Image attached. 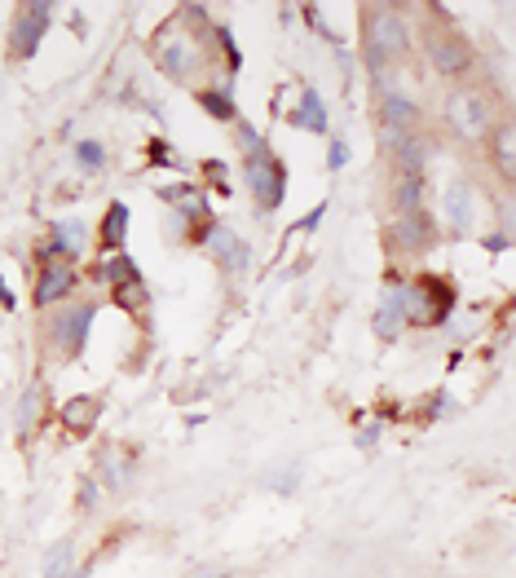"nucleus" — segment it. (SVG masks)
<instances>
[{
	"instance_id": "obj_1",
	"label": "nucleus",
	"mask_w": 516,
	"mask_h": 578,
	"mask_svg": "<svg viewBox=\"0 0 516 578\" xmlns=\"http://www.w3.org/2000/svg\"><path fill=\"white\" fill-rule=\"evenodd\" d=\"M362 32H367L362 58H367L371 75H384L388 63H397V58H406V53H411V32H406L402 14H397V9H388V5H371V9H362Z\"/></svg>"
},
{
	"instance_id": "obj_2",
	"label": "nucleus",
	"mask_w": 516,
	"mask_h": 578,
	"mask_svg": "<svg viewBox=\"0 0 516 578\" xmlns=\"http://www.w3.org/2000/svg\"><path fill=\"white\" fill-rule=\"evenodd\" d=\"M454 309V287L437 274H419L406 296H402V323H415V327H437Z\"/></svg>"
},
{
	"instance_id": "obj_3",
	"label": "nucleus",
	"mask_w": 516,
	"mask_h": 578,
	"mask_svg": "<svg viewBox=\"0 0 516 578\" xmlns=\"http://www.w3.org/2000/svg\"><path fill=\"white\" fill-rule=\"evenodd\" d=\"M243 177H247V186H252L256 204L265 207V212L287 199V169H282V159L270 155V150H261V155L243 159Z\"/></svg>"
},
{
	"instance_id": "obj_4",
	"label": "nucleus",
	"mask_w": 516,
	"mask_h": 578,
	"mask_svg": "<svg viewBox=\"0 0 516 578\" xmlns=\"http://www.w3.org/2000/svg\"><path fill=\"white\" fill-rule=\"evenodd\" d=\"M93 313H98V309L89 305V301H62V313L49 323V336H53V344H58L62 353H80V349H84V341H89Z\"/></svg>"
},
{
	"instance_id": "obj_5",
	"label": "nucleus",
	"mask_w": 516,
	"mask_h": 578,
	"mask_svg": "<svg viewBox=\"0 0 516 578\" xmlns=\"http://www.w3.org/2000/svg\"><path fill=\"white\" fill-rule=\"evenodd\" d=\"M155 58H159V67L168 71L172 80H190V71H195V63H199V49H195L190 35L172 23V27H164L159 40H155Z\"/></svg>"
},
{
	"instance_id": "obj_6",
	"label": "nucleus",
	"mask_w": 516,
	"mask_h": 578,
	"mask_svg": "<svg viewBox=\"0 0 516 578\" xmlns=\"http://www.w3.org/2000/svg\"><path fill=\"white\" fill-rule=\"evenodd\" d=\"M446 120L459 137H490V102L473 89H459L446 102Z\"/></svg>"
},
{
	"instance_id": "obj_7",
	"label": "nucleus",
	"mask_w": 516,
	"mask_h": 578,
	"mask_svg": "<svg viewBox=\"0 0 516 578\" xmlns=\"http://www.w3.org/2000/svg\"><path fill=\"white\" fill-rule=\"evenodd\" d=\"M49 14H53V5H23V9H18L14 32H9V53H14L18 63L32 58L35 49H40V40L49 32Z\"/></svg>"
},
{
	"instance_id": "obj_8",
	"label": "nucleus",
	"mask_w": 516,
	"mask_h": 578,
	"mask_svg": "<svg viewBox=\"0 0 516 578\" xmlns=\"http://www.w3.org/2000/svg\"><path fill=\"white\" fill-rule=\"evenodd\" d=\"M428 63L442 71V75H463V71L473 67V49H468V40L454 32H437L428 35Z\"/></svg>"
},
{
	"instance_id": "obj_9",
	"label": "nucleus",
	"mask_w": 516,
	"mask_h": 578,
	"mask_svg": "<svg viewBox=\"0 0 516 578\" xmlns=\"http://www.w3.org/2000/svg\"><path fill=\"white\" fill-rule=\"evenodd\" d=\"M376 102H379V129H393V133H415L419 129V102L406 98L402 89L376 93Z\"/></svg>"
},
{
	"instance_id": "obj_10",
	"label": "nucleus",
	"mask_w": 516,
	"mask_h": 578,
	"mask_svg": "<svg viewBox=\"0 0 516 578\" xmlns=\"http://www.w3.org/2000/svg\"><path fill=\"white\" fill-rule=\"evenodd\" d=\"M71 292H75V270H71V261H53V265H44L40 278H35L32 301L40 309H49V305H58V301H67Z\"/></svg>"
},
{
	"instance_id": "obj_11",
	"label": "nucleus",
	"mask_w": 516,
	"mask_h": 578,
	"mask_svg": "<svg viewBox=\"0 0 516 578\" xmlns=\"http://www.w3.org/2000/svg\"><path fill=\"white\" fill-rule=\"evenodd\" d=\"M204 247L216 256V261H221V270H243V265H247V243H243V238L230 230V226H221V221L207 230Z\"/></svg>"
},
{
	"instance_id": "obj_12",
	"label": "nucleus",
	"mask_w": 516,
	"mask_h": 578,
	"mask_svg": "<svg viewBox=\"0 0 516 578\" xmlns=\"http://www.w3.org/2000/svg\"><path fill=\"white\" fill-rule=\"evenodd\" d=\"M98 419H102V402H98V398H89V393H80V398L62 402V429H67L71 438L93 433V429H98Z\"/></svg>"
},
{
	"instance_id": "obj_13",
	"label": "nucleus",
	"mask_w": 516,
	"mask_h": 578,
	"mask_svg": "<svg viewBox=\"0 0 516 578\" xmlns=\"http://www.w3.org/2000/svg\"><path fill=\"white\" fill-rule=\"evenodd\" d=\"M159 199L177 207L181 221H195V226H199V221H212V217H207V195L199 186H164Z\"/></svg>"
},
{
	"instance_id": "obj_14",
	"label": "nucleus",
	"mask_w": 516,
	"mask_h": 578,
	"mask_svg": "<svg viewBox=\"0 0 516 578\" xmlns=\"http://www.w3.org/2000/svg\"><path fill=\"white\" fill-rule=\"evenodd\" d=\"M402 296H406L402 283H388V292L379 296V309H376V336L379 341H393V336L402 332Z\"/></svg>"
},
{
	"instance_id": "obj_15",
	"label": "nucleus",
	"mask_w": 516,
	"mask_h": 578,
	"mask_svg": "<svg viewBox=\"0 0 516 578\" xmlns=\"http://www.w3.org/2000/svg\"><path fill=\"white\" fill-rule=\"evenodd\" d=\"M433 221L424 217V212H406V217H397V226H393V243L402 247V252H415V247H428L433 243Z\"/></svg>"
},
{
	"instance_id": "obj_16",
	"label": "nucleus",
	"mask_w": 516,
	"mask_h": 578,
	"mask_svg": "<svg viewBox=\"0 0 516 578\" xmlns=\"http://www.w3.org/2000/svg\"><path fill=\"white\" fill-rule=\"evenodd\" d=\"M291 124L296 129H310V133H327V106H322V93L313 84L301 89V106L291 111Z\"/></svg>"
},
{
	"instance_id": "obj_17",
	"label": "nucleus",
	"mask_w": 516,
	"mask_h": 578,
	"mask_svg": "<svg viewBox=\"0 0 516 578\" xmlns=\"http://www.w3.org/2000/svg\"><path fill=\"white\" fill-rule=\"evenodd\" d=\"M393 159H397L402 177H419V169L428 164V141H424V137H415V133H406L397 146H393Z\"/></svg>"
},
{
	"instance_id": "obj_18",
	"label": "nucleus",
	"mask_w": 516,
	"mask_h": 578,
	"mask_svg": "<svg viewBox=\"0 0 516 578\" xmlns=\"http://www.w3.org/2000/svg\"><path fill=\"white\" fill-rule=\"evenodd\" d=\"M98 278H102L106 287H115V292H124V287H133V283H141L138 265H133V256H106L102 265H98Z\"/></svg>"
},
{
	"instance_id": "obj_19",
	"label": "nucleus",
	"mask_w": 516,
	"mask_h": 578,
	"mask_svg": "<svg viewBox=\"0 0 516 578\" xmlns=\"http://www.w3.org/2000/svg\"><path fill=\"white\" fill-rule=\"evenodd\" d=\"M446 217L454 230H473V217H477V204H473V190L459 181L446 190Z\"/></svg>"
},
{
	"instance_id": "obj_20",
	"label": "nucleus",
	"mask_w": 516,
	"mask_h": 578,
	"mask_svg": "<svg viewBox=\"0 0 516 578\" xmlns=\"http://www.w3.org/2000/svg\"><path fill=\"white\" fill-rule=\"evenodd\" d=\"M195 98H199V106H204L212 120H239V106L230 98V84H207Z\"/></svg>"
},
{
	"instance_id": "obj_21",
	"label": "nucleus",
	"mask_w": 516,
	"mask_h": 578,
	"mask_svg": "<svg viewBox=\"0 0 516 578\" xmlns=\"http://www.w3.org/2000/svg\"><path fill=\"white\" fill-rule=\"evenodd\" d=\"M124 235H129V207L110 204V207H106V217H102V230H98V247L115 252V247L124 243Z\"/></svg>"
},
{
	"instance_id": "obj_22",
	"label": "nucleus",
	"mask_w": 516,
	"mask_h": 578,
	"mask_svg": "<svg viewBox=\"0 0 516 578\" xmlns=\"http://www.w3.org/2000/svg\"><path fill=\"white\" fill-rule=\"evenodd\" d=\"M71 565H75V544L71 539H62V544H53L44 552V578H80Z\"/></svg>"
},
{
	"instance_id": "obj_23",
	"label": "nucleus",
	"mask_w": 516,
	"mask_h": 578,
	"mask_svg": "<svg viewBox=\"0 0 516 578\" xmlns=\"http://www.w3.org/2000/svg\"><path fill=\"white\" fill-rule=\"evenodd\" d=\"M393 204H397L402 217H406V212H424V181H419V177H402L397 190H393Z\"/></svg>"
},
{
	"instance_id": "obj_24",
	"label": "nucleus",
	"mask_w": 516,
	"mask_h": 578,
	"mask_svg": "<svg viewBox=\"0 0 516 578\" xmlns=\"http://www.w3.org/2000/svg\"><path fill=\"white\" fill-rule=\"evenodd\" d=\"M494 164H499V169H503V177H512V169H516V150H512V124H499V129H494Z\"/></svg>"
},
{
	"instance_id": "obj_25",
	"label": "nucleus",
	"mask_w": 516,
	"mask_h": 578,
	"mask_svg": "<svg viewBox=\"0 0 516 578\" xmlns=\"http://www.w3.org/2000/svg\"><path fill=\"white\" fill-rule=\"evenodd\" d=\"M75 164H80L84 172H102L106 169V146L102 141H93V137H89V141H75Z\"/></svg>"
},
{
	"instance_id": "obj_26",
	"label": "nucleus",
	"mask_w": 516,
	"mask_h": 578,
	"mask_svg": "<svg viewBox=\"0 0 516 578\" xmlns=\"http://www.w3.org/2000/svg\"><path fill=\"white\" fill-rule=\"evenodd\" d=\"M40 402H44V393L32 384V389L23 393V402H18V433H32V429H35V419H40Z\"/></svg>"
},
{
	"instance_id": "obj_27",
	"label": "nucleus",
	"mask_w": 516,
	"mask_h": 578,
	"mask_svg": "<svg viewBox=\"0 0 516 578\" xmlns=\"http://www.w3.org/2000/svg\"><path fill=\"white\" fill-rule=\"evenodd\" d=\"M234 133H239V146H243V159H252V155H261V150H270V146H265V137L256 133V129H252V124H247V120H234Z\"/></svg>"
},
{
	"instance_id": "obj_28",
	"label": "nucleus",
	"mask_w": 516,
	"mask_h": 578,
	"mask_svg": "<svg viewBox=\"0 0 516 578\" xmlns=\"http://www.w3.org/2000/svg\"><path fill=\"white\" fill-rule=\"evenodd\" d=\"M216 40H221V49H225V67L239 71L243 67V53H239V44H234V35H230V27H216Z\"/></svg>"
},
{
	"instance_id": "obj_29",
	"label": "nucleus",
	"mask_w": 516,
	"mask_h": 578,
	"mask_svg": "<svg viewBox=\"0 0 516 578\" xmlns=\"http://www.w3.org/2000/svg\"><path fill=\"white\" fill-rule=\"evenodd\" d=\"M344 164H349V141H340V137H336V141H331V150H327V169L340 172Z\"/></svg>"
},
{
	"instance_id": "obj_30",
	"label": "nucleus",
	"mask_w": 516,
	"mask_h": 578,
	"mask_svg": "<svg viewBox=\"0 0 516 578\" xmlns=\"http://www.w3.org/2000/svg\"><path fill=\"white\" fill-rule=\"evenodd\" d=\"M150 150H155V155H150V164H177V155H172V146H164V141H150Z\"/></svg>"
},
{
	"instance_id": "obj_31",
	"label": "nucleus",
	"mask_w": 516,
	"mask_h": 578,
	"mask_svg": "<svg viewBox=\"0 0 516 578\" xmlns=\"http://www.w3.org/2000/svg\"><path fill=\"white\" fill-rule=\"evenodd\" d=\"M322 217H327V204H318V207L310 212V217H301V221H296V230H313V226H318Z\"/></svg>"
},
{
	"instance_id": "obj_32",
	"label": "nucleus",
	"mask_w": 516,
	"mask_h": 578,
	"mask_svg": "<svg viewBox=\"0 0 516 578\" xmlns=\"http://www.w3.org/2000/svg\"><path fill=\"white\" fill-rule=\"evenodd\" d=\"M93 495H98V486H93V481H84V486H80V508H89V504H93Z\"/></svg>"
},
{
	"instance_id": "obj_33",
	"label": "nucleus",
	"mask_w": 516,
	"mask_h": 578,
	"mask_svg": "<svg viewBox=\"0 0 516 578\" xmlns=\"http://www.w3.org/2000/svg\"><path fill=\"white\" fill-rule=\"evenodd\" d=\"M485 247H490V252H503V247H508V235H503V230H499V235H490V238H485Z\"/></svg>"
},
{
	"instance_id": "obj_34",
	"label": "nucleus",
	"mask_w": 516,
	"mask_h": 578,
	"mask_svg": "<svg viewBox=\"0 0 516 578\" xmlns=\"http://www.w3.org/2000/svg\"><path fill=\"white\" fill-rule=\"evenodd\" d=\"M0 305L14 309V296H9V287H5V278H0Z\"/></svg>"
},
{
	"instance_id": "obj_35",
	"label": "nucleus",
	"mask_w": 516,
	"mask_h": 578,
	"mask_svg": "<svg viewBox=\"0 0 516 578\" xmlns=\"http://www.w3.org/2000/svg\"><path fill=\"white\" fill-rule=\"evenodd\" d=\"M199 578H225V574H199Z\"/></svg>"
}]
</instances>
